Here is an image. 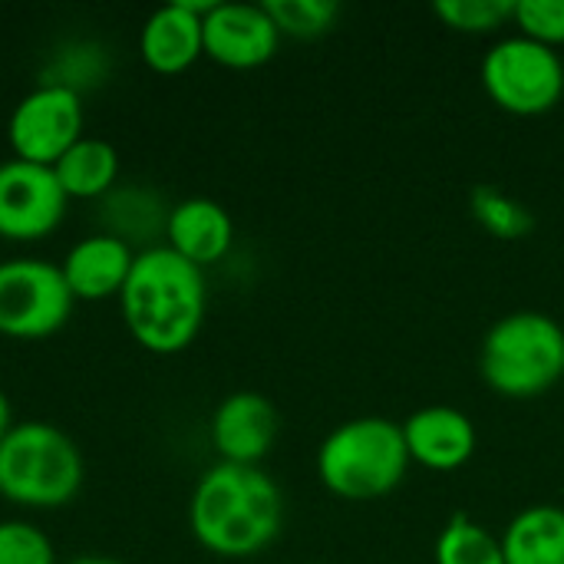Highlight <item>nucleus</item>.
I'll return each mask as SVG.
<instances>
[{"instance_id":"23","label":"nucleus","mask_w":564,"mask_h":564,"mask_svg":"<svg viewBox=\"0 0 564 564\" xmlns=\"http://www.w3.org/2000/svg\"><path fill=\"white\" fill-rule=\"evenodd\" d=\"M0 564H56L50 535L30 522H0Z\"/></svg>"},{"instance_id":"19","label":"nucleus","mask_w":564,"mask_h":564,"mask_svg":"<svg viewBox=\"0 0 564 564\" xmlns=\"http://www.w3.org/2000/svg\"><path fill=\"white\" fill-rule=\"evenodd\" d=\"M469 212L499 241H522L535 231V215L529 212V205H522L519 198H512L492 185L473 188Z\"/></svg>"},{"instance_id":"9","label":"nucleus","mask_w":564,"mask_h":564,"mask_svg":"<svg viewBox=\"0 0 564 564\" xmlns=\"http://www.w3.org/2000/svg\"><path fill=\"white\" fill-rule=\"evenodd\" d=\"M66 192L53 169L23 159L0 162V238L3 241H40L53 235L66 215Z\"/></svg>"},{"instance_id":"18","label":"nucleus","mask_w":564,"mask_h":564,"mask_svg":"<svg viewBox=\"0 0 564 564\" xmlns=\"http://www.w3.org/2000/svg\"><path fill=\"white\" fill-rule=\"evenodd\" d=\"M436 564H506L502 539L469 516H453L433 545Z\"/></svg>"},{"instance_id":"14","label":"nucleus","mask_w":564,"mask_h":564,"mask_svg":"<svg viewBox=\"0 0 564 564\" xmlns=\"http://www.w3.org/2000/svg\"><path fill=\"white\" fill-rule=\"evenodd\" d=\"M132 264H135L132 245L106 231L76 241L59 261V271L76 301H109L122 294Z\"/></svg>"},{"instance_id":"15","label":"nucleus","mask_w":564,"mask_h":564,"mask_svg":"<svg viewBox=\"0 0 564 564\" xmlns=\"http://www.w3.org/2000/svg\"><path fill=\"white\" fill-rule=\"evenodd\" d=\"M165 245L205 271L231 251L235 221L215 198H185L165 215Z\"/></svg>"},{"instance_id":"5","label":"nucleus","mask_w":564,"mask_h":564,"mask_svg":"<svg viewBox=\"0 0 564 564\" xmlns=\"http://www.w3.org/2000/svg\"><path fill=\"white\" fill-rule=\"evenodd\" d=\"M83 486L76 443L43 420L13 423L0 443V496L23 509H63Z\"/></svg>"},{"instance_id":"20","label":"nucleus","mask_w":564,"mask_h":564,"mask_svg":"<svg viewBox=\"0 0 564 564\" xmlns=\"http://www.w3.org/2000/svg\"><path fill=\"white\" fill-rule=\"evenodd\" d=\"M433 13L456 33L486 36L512 23L516 0H440L433 3Z\"/></svg>"},{"instance_id":"17","label":"nucleus","mask_w":564,"mask_h":564,"mask_svg":"<svg viewBox=\"0 0 564 564\" xmlns=\"http://www.w3.org/2000/svg\"><path fill=\"white\" fill-rule=\"evenodd\" d=\"M53 175L66 198H106L119 178V152L106 139L83 135L56 165Z\"/></svg>"},{"instance_id":"11","label":"nucleus","mask_w":564,"mask_h":564,"mask_svg":"<svg viewBox=\"0 0 564 564\" xmlns=\"http://www.w3.org/2000/svg\"><path fill=\"white\" fill-rule=\"evenodd\" d=\"M278 426V410L268 397L254 390H238L215 406L208 436L218 453V463L258 466L271 453Z\"/></svg>"},{"instance_id":"7","label":"nucleus","mask_w":564,"mask_h":564,"mask_svg":"<svg viewBox=\"0 0 564 564\" xmlns=\"http://www.w3.org/2000/svg\"><path fill=\"white\" fill-rule=\"evenodd\" d=\"M59 264L43 258H10L0 264V334L10 340L53 337L73 314Z\"/></svg>"},{"instance_id":"6","label":"nucleus","mask_w":564,"mask_h":564,"mask_svg":"<svg viewBox=\"0 0 564 564\" xmlns=\"http://www.w3.org/2000/svg\"><path fill=\"white\" fill-rule=\"evenodd\" d=\"M486 96L509 116H545L564 96V59L522 33L496 40L479 66Z\"/></svg>"},{"instance_id":"8","label":"nucleus","mask_w":564,"mask_h":564,"mask_svg":"<svg viewBox=\"0 0 564 564\" xmlns=\"http://www.w3.org/2000/svg\"><path fill=\"white\" fill-rule=\"evenodd\" d=\"M13 159L53 169L83 139V99L69 83H43L30 89L7 119Z\"/></svg>"},{"instance_id":"3","label":"nucleus","mask_w":564,"mask_h":564,"mask_svg":"<svg viewBox=\"0 0 564 564\" xmlns=\"http://www.w3.org/2000/svg\"><path fill=\"white\" fill-rule=\"evenodd\" d=\"M314 466L330 496L344 502H377L403 486L413 463L400 423L357 416L324 436Z\"/></svg>"},{"instance_id":"13","label":"nucleus","mask_w":564,"mask_h":564,"mask_svg":"<svg viewBox=\"0 0 564 564\" xmlns=\"http://www.w3.org/2000/svg\"><path fill=\"white\" fill-rule=\"evenodd\" d=\"M403 443L410 453V463L430 469V473H456L463 469L476 446H479V433L476 423L456 410V406H423L416 413H410L403 423Z\"/></svg>"},{"instance_id":"12","label":"nucleus","mask_w":564,"mask_h":564,"mask_svg":"<svg viewBox=\"0 0 564 564\" xmlns=\"http://www.w3.org/2000/svg\"><path fill=\"white\" fill-rule=\"evenodd\" d=\"M212 10L208 3L195 0H175L159 10H152L139 33V56L152 73L178 76L188 66H195L205 56V36L202 20Z\"/></svg>"},{"instance_id":"25","label":"nucleus","mask_w":564,"mask_h":564,"mask_svg":"<svg viewBox=\"0 0 564 564\" xmlns=\"http://www.w3.org/2000/svg\"><path fill=\"white\" fill-rule=\"evenodd\" d=\"M69 564H122V562L106 558V555H83V558H76V562H69Z\"/></svg>"},{"instance_id":"4","label":"nucleus","mask_w":564,"mask_h":564,"mask_svg":"<svg viewBox=\"0 0 564 564\" xmlns=\"http://www.w3.org/2000/svg\"><path fill=\"white\" fill-rule=\"evenodd\" d=\"M479 373L506 400H535L564 377V327L542 311L499 317L479 350Z\"/></svg>"},{"instance_id":"24","label":"nucleus","mask_w":564,"mask_h":564,"mask_svg":"<svg viewBox=\"0 0 564 564\" xmlns=\"http://www.w3.org/2000/svg\"><path fill=\"white\" fill-rule=\"evenodd\" d=\"M13 430V413H10V400L3 397V390H0V443H3V436Z\"/></svg>"},{"instance_id":"22","label":"nucleus","mask_w":564,"mask_h":564,"mask_svg":"<svg viewBox=\"0 0 564 564\" xmlns=\"http://www.w3.org/2000/svg\"><path fill=\"white\" fill-rule=\"evenodd\" d=\"M516 33L558 50L564 46V0H516Z\"/></svg>"},{"instance_id":"10","label":"nucleus","mask_w":564,"mask_h":564,"mask_svg":"<svg viewBox=\"0 0 564 564\" xmlns=\"http://www.w3.org/2000/svg\"><path fill=\"white\" fill-rule=\"evenodd\" d=\"M205 56L228 69H258L274 59L281 33L264 3H212L202 20Z\"/></svg>"},{"instance_id":"16","label":"nucleus","mask_w":564,"mask_h":564,"mask_svg":"<svg viewBox=\"0 0 564 564\" xmlns=\"http://www.w3.org/2000/svg\"><path fill=\"white\" fill-rule=\"evenodd\" d=\"M499 539L506 564H564V509L529 506Z\"/></svg>"},{"instance_id":"1","label":"nucleus","mask_w":564,"mask_h":564,"mask_svg":"<svg viewBox=\"0 0 564 564\" xmlns=\"http://www.w3.org/2000/svg\"><path fill=\"white\" fill-rule=\"evenodd\" d=\"M284 525V496L261 466L215 463L202 473L188 499L195 542L218 558L261 555Z\"/></svg>"},{"instance_id":"2","label":"nucleus","mask_w":564,"mask_h":564,"mask_svg":"<svg viewBox=\"0 0 564 564\" xmlns=\"http://www.w3.org/2000/svg\"><path fill=\"white\" fill-rule=\"evenodd\" d=\"M119 307L126 330L142 350L155 357L182 354L195 344L208 314L205 271L175 254L169 245L135 251Z\"/></svg>"},{"instance_id":"21","label":"nucleus","mask_w":564,"mask_h":564,"mask_svg":"<svg viewBox=\"0 0 564 564\" xmlns=\"http://www.w3.org/2000/svg\"><path fill=\"white\" fill-rule=\"evenodd\" d=\"M278 33L294 40H314L334 30L340 17V3L334 0H268L264 3Z\"/></svg>"}]
</instances>
